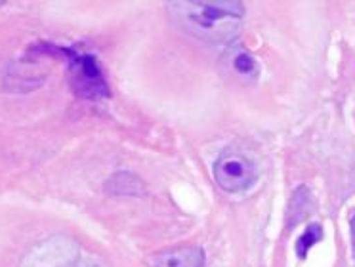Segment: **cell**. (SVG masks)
Returning <instances> with one entry per match:
<instances>
[{
    "instance_id": "obj_1",
    "label": "cell",
    "mask_w": 355,
    "mask_h": 267,
    "mask_svg": "<svg viewBox=\"0 0 355 267\" xmlns=\"http://www.w3.org/2000/svg\"><path fill=\"white\" fill-rule=\"evenodd\" d=\"M170 14L184 29L207 42H225L239 31L241 2H170Z\"/></svg>"
},
{
    "instance_id": "obj_2",
    "label": "cell",
    "mask_w": 355,
    "mask_h": 267,
    "mask_svg": "<svg viewBox=\"0 0 355 267\" xmlns=\"http://www.w3.org/2000/svg\"><path fill=\"white\" fill-rule=\"evenodd\" d=\"M19 267H107V264L67 233H55L31 246Z\"/></svg>"
},
{
    "instance_id": "obj_3",
    "label": "cell",
    "mask_w": 355,
    "mask_h": 267,
    "mask_svg": "<svg viewBox=\"0 0 355 267\" xmlns=\"http://www.w3.org/2000/svg\"><path fill=\"white\" fill-rule=\"evenodd\" d=\"M62 52L69 55L73 88L83 98H107V84L103 80L101 69L98 67V61L94 60L92 55H88V53H77L75 50H67V48H62Z\"/></svg>"
},
{
    "instance_id": "obj_4",
    "label": "cell",
    "mask_w": 355,
    "mask_h": 267,
    "mask_svg": "<svg viewBox=\"0 0 355 267\" xmlns=\"http://www.w3.org/2000/svg\"><path fill=\"white\" fill-rule=\"evenodd\" d=\"M214 178L218 185L225 191H243L250 187L256 180V166L239 151L227 149L220 155L214 164Z\"/></svg>"
},
{
    "instance_id": "obj_5",
    "label": "cell",
    "mask_w": 355,
    "mask_h": 267,
    "mask_svg": "<svg viewBox=\"0 0 355 267\" xmlns=\"http://www.w3.org/2000/svg\"><path fill=\"white\" fill-rule=\"evenodd\" d=\"M149 267H202L205 252L199 246H184L174 250L157 252L147 258Z\"/></svg>"
},
{
    "instance_id": "obj_6",
    "label": "cell",
    "mask_w": 355,
    "mask_h": 267,
    "mask_svg": "<svg viewBox=\"0 0 355 267\" xmlns=\"http://www.w3.org/2000/svg\"><path fill=\"white\" fill-rule=\"evenodd\" d=\"M227 65L232 67V71L235 75L239 76V78H245V80H254L256 76H258V61L250 55L245 50H235V52L230 55V60H227Z\"/></svg>"
},
{
    "instance_id": "obj_7",
    "label": "cell",
    "mask_w": 355,
    "mask_h": 267,
    "mask_svg": "<svg viewBox=\"0 0 355 267\" xmlns=\"http://www.w3.org/2000/svg\"><path fill=\"white\" fill-rule=\"evenodd\" d=\"M321 236H323V229L319 227V225H309L308 229H306V233L298 239V256L300 258H306V254H308V250L313 246V244L317 243V241H321Z\"/></svg>"
},
{
    "instance_id": "obj_8",
    "label": "cell",
    "mask_w": 355,
    "mask_h": 267,
    "mask_svg": "<svg viewBox=\"0 0 355 267\" xmlns=\"http://www.w3.org/2000/svg\"><path fill=\"white\" fill-rule=\"evenodd\" d=\"M352 241H354V256H355V216L352 218Z\"/></svg>"
},
{
    "instance_id": "obj_9",
    "label": "cell",
    "mask_w": 355,
    "mask_h": 267,
    "mask_svg": "<svg viewBox=\"0 0 355 267\" xmlns=\"http://www.w3.org/2000/svg\"><path fill=\"white\" fill-rule=\"evenodd\" d=\"M0 4H4V2H0Z\"/></svg>"
}]
</instances>
